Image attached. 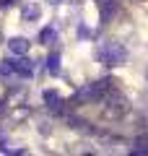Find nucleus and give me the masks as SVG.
<instances>
[{"label":"nucleus","instance_id":"f257e3e1","mask_svg":"<svg viewBox=\"0 0 148 156\" xmlns=\"http://www.w3.org/2000/svg\"><path fill=\"white\" fill-rule=\"evenodd\" d=\"M96 57L101 65H122L127 60V50H125V44H120L115 39H107V42H101L96 47Z\"/></svg>","mask_w":148,"mask_h":156},{"label":"nucleus","instance_id":"f03ea898","mask_svg":"<svg viewBox=\"0 0 148 156\" xmlns=\"http://www.w3.org/2000/svg\"><path fill=\"white\" fill-rule=\"evenodd\" d=\"M109 78H101V81H93V83H86L83 89H78L76 94H73V104H88V101H96L101 99V96L107 94V89H109Z\"/></svg>","mask_w":148,"mask_h":156},{"label":"nucleus","instance_id":"7ed1b4c3","mask_svg":"<svg viewBox=\"0 0 148 156\" xmlns=\"http://www.w3.org/2000/svg\"><path fill=\"white\" fill-rule=\"evenodd\" d=\"M34 70H37V65H34L29 57H23V55H16V57H13V73H16V76H21V78H31Z\"/></svg>","mask_w":148,"mask_h":156},{"label":"nucleus","instance_id":"20e7f679","mask_svg":"<svg viewBox=\"0 0 148 156\" xmlns=\"http://www.w3.org/2000/svg\"><path fill=\"white\" fill-rule=\"evenodd\" d=\"M125 109H127V101L122 99L120 94H112L109 96V107H107V115H109V117H120Z\"/></svg>","mask_w":148,"mask_h":156},{"label":"nucleus","instance_id":"39448f33","mask_svg":"<svg viewBox=\"0 0 148 156\" xmlns=\"http://www.w3.org/2000/svg\"><path fill=\"white\" fill-rule=\"evenodd\" d=\"M44 101H47L49 109H55V112H62V107H65V101H62V96L57 94V91H44Z\"/></svg>","mask_w":148,"mask_h":156},{"label":"nucleus","instance_id":"423d86ee","mask_svg":"<svg viewBox=\"0 0 148 156\" xmlns=\"http://www.w3.org/2000/svg\"><path fill=\"white\" fill-rule=\"evenodd\" d=\"M8 50H11L13 55H26V52H29V39H23V37H13L11 42H8Z\"/></svg>","mask_w":148,"mask_h":156},{"label":"nucleus","instance_id":"0eeeda50","mask_svg":"<svg viewBox=\"0 0 148 156\" xmlns=\"http://www.w3.org/2000/svg\"><path fill=\"white\" fill-rule=\"evenodd\" d=\"M99 5H101V21H109L112 18V13H115V8H117V0H99Z\"/></svg>","mask_w":148,"mask_h":156},{"label":"nucleus","instance_id":"6e6552de","mask_svg":"<svg viewBox=\"0 0 148 156\" xmlns=\"http://www.w3.org/2000/svg\"><path fill=\"white\" fill-rule=\"evenodd\" d=\"M55 39H57V29L55 26H44L42 29V34H39V42H42V44H52Z\"/></svg>","mask_w":148,"mask_h":156},{"label":"nucleus","instance_id":"1a4fd4ad","mask_svg":"<svg viewBox=\"0 0 148 156\" xmlns=\"http://www.w3.org/2000/svg\"><path fill=\"white\" fill-rule=\"evenodd\" d=\"M47 70L52 73V76L60 73V52H52V55L47 57Z\"/></svg>","mask_w":148,"mask_h":156},{"label":"nucleus","instance_id":"9d476101","mask_svg":"<svg viewBox=\"0 0 148 156\" xmlns=\"http://www.w3.org/2000/svg\"><path fill=\"white\" fill-rule=\"evenodd\" d=\"M132 154L148 156V138H146V135H140V138H135V148H132Z\"/></svg>","mask_w":148,"mask_h":156},{"label":"nucleus","instance_id":"9b49d317","mask_svg":"<svg viewBox=\"0 0 148 156\" xmlns=\"http://www.w3.org/2000/svg\"><path fill=\"white\" fill-rule=\"evenodd\" d=\"M0 76H3V78L13 76V57H8V60H3V62H0Z\"/></svg>","mask_w":148,"mask_h":156},{"label":"nucleus","instance_id":"f8f14e48","mask_svg":"<svg viewBox=\"0 0 148 156\" xmlns=\"http://www.w3.org/2000/svg\"><path fill=\"white\" fill-rule=\"evenodd\" d=\"M39 18V5H26L23 8V21H34Z\"/></svg>","mask_w":148,"mask_h":156},{"label":"nucleus","instance_id":"ddd939ff","mask_svg":"<svg viewBox=\"0 0 148 156\" xmlns=\"http://www.w3.org/2000/svg\"><path fill=\"white\" fill-rule=\"evenodd\" d=\"M49 3H52V5H55V3H62V0H49Z\"/></svg>","mask_w":148,"mask_h":156}]
</instances>
